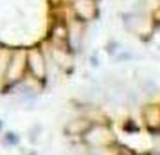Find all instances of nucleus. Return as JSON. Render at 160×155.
Wrapping results in <instances>:
<instances>
[{
	"instance_id": "obj_14",
	"label": "nucleus",
	"mask_w": 160,
	"mask_h": 155,
	"mask_svg": "<svg viewBox=\"0 0 160 155\" xmlns=\"http://www.w3.org/2000/svg\"><path fill=\"white\" fill-rule=\"evenodd\" d=\"M0 49H2V45H0Z\"/></svg>"
},
{
	"instance_id": "obj_4",
	"label": "nucleus",
	"mask_w": 160,
	"mask_h": 155,
	"mask_svg": "<svg viewBox=\"0 0 160 155\" xmlns=\"http://www.w3.org/2000/svg\"><path fill=\"white\" fill-rule=\"evenodd\" d=\"M47 38H49V44L52 49L72 52L70 44H68V20L63 15H58V9H56V20H52Z\"/></svg>"
},
{
	"instance_id": "obj_11",
	"label": "nucleus",
	"mask_w": 160,
	"mask_h": 155,
	"mask_svg": "<svg viewBox=\"0 0 160 155\" xmlns=\"http://www.w3.org/2000/svg\"><path fill=\"white\" fill-rule=\"evenodd\" d=\"M119 155H137V152H133L131 148L126 146H119Z\"/></svg>"
},
{
	"instance_id": "obj_2",
	"label": "nucleus",
	"mask_w": 160,
	"mask_h": 155,
	"mask_svg": "<svg viewBox=\"0 0 160 155\" xmlns=\"http://www.w3.org/2000/svg\"><path fill=\"white\" fill-rule=\"evenodd\" d=\"M81 142L85 148H110L117 144V139L112 125L106 119H102L99 123H92L87 133L81 137Z\"/></svg>"
},
{
	"instance_id": "obj_15",
	"label": "nucleus",
	"mask_w": 160,
	"mask_h": 155,
	"mask_svg": "<svg viewBox=\"0 0 160 155\" xmlns=\"http://www.w3.org/2000/svg\"><path fill=\"white\" fill-rule=\"evenodd\" d=\"M31 155H34V153H31Z\"/></svg>"
},
{
	"instance_id": "obj_12",
	"label": "nucleus",
	"mask_w": 160,
	"mask_h": 155,
	"mask_svg": "<svg viewBox=\"0 0 160 155\" xmlns=\"http://www.w3.org/2000/svg\"><path fill=\"white\" fill-rule=\"evenodd\" d=\"M137 155H151L149 152H142V153H137Z\"/></svg>"
},
{
	"instance_id": "obj_6",
	"label": "nucleus",
	"mask_w": 160,
	"mask_h": 155,
	"mask_svg": "<svg viewBox=\"0 0 160 155\" xmlns=\"http://www.w3.org/2000/svg\"><path fill=\"white\" fill-rule=\"evenodd\" d=\"M140 116H142V125L146 130L157 135L160 133V105L158 103H148L140 108Z\"/></svg>"
},
{
	"instance_id": "obj_1",
	"label": "nucleus",
	"mask_w": 160,
	"mask_h": 155,
	"mask_svg": "<svg viewBox=\"0 0 160 155\" xmlns=\"http://www.w3.org/2000/svg\"><path fill=\"white\" fill-rule=\"evenodd\" d=\"M27 78V49L25 47H16L11 49L8 59V67L4 72V90L15 89L16 85L25 81Z\"/></svg>"
},
{
	"instance_id": "obj_3",
	"label": "nucleus",
	"mask_w": 160,
	"mask_h": 155,
	"mask_svg": "<svg viewBox=\"0 0 160 155\" xmlns=\"http://www.w3.org/2000/svg\"><path fill=\"white\" fill-rule=\"evenodd\" d=\"M27 76L36 83H45L49 78V63L42 45L27 47Z\"/></svg>"
},
{
	"instance_id": "obj_9",
	"label": "nucleus",
	"mask_w": 160,
	"mask_h": 155,
	"mask_svg": "<svg viewBox=\"0 0 160 155\" xmlns=\"http://www.w3.org/2000/svg\"><path fill=\"white\" fill-rule=\"evenodd\" d=\"M2 142H4L6 146H13V144H18V142H20V137H18V133H15V132H8L4 135Z\"/></svg>"
},
{
	"instance_id": "obj_10",
	"label": "nucleus",
	"mask_w": 160,
	"mask_h": 155,
	"mask_svg": "<svg viewBox=\"0 0 160 155\" xmlns=\"http://www.w3.org/2000/svg\"><path fill=\"white\" fill-rule=\"evenodd\" d=\"M124 130L130 133V132H137L138 130V126L133 125V119H126V123H124Z\"/></svg>"
},
{
	"instance_id": "obj_13",
	"label": "nucleus",
	"mask_w": 160,
	"mask_h": 155,
	"mask_svg": "<svg viewBox=\"0 0 160 155\" xmlns=\"http://www.w3.org/2000/svg\"><path fill=\"white\" fill-rule=\"evenodd\" d=\"M2 128H4V123H2V121H0V132H2Z\"/></svg>"
},
{
	"instance_id": "obj_8",
	"label": "nucleus",
	"mask_w": 160,
	"mask_h": 155,
	"mask_svg": "<svg viewBox=\"0 0 160 155\" xmlns=\"http://www.w3.org/2000/svg\"><path fill=\"white\" fill-rule=\"evenodd\" d=\"M140 90H142L144 94H148V96H153V94H157V92H158V87H157V83L153 81V80L146 78V80L140 81Z\"/></svg>"
},
{
	"instance_id": "obj_5",
	"label": "nucleus",
	"mask_w": 160,
	"mask_h": 155,
	"mask_svg": "<svg viewBox=\"0 0 160 155\" xmlns=\"http://www.w3.org/2000/svg\"><path fill=\"white\" fill-rule=\"evenodd\" d=\"M68 6L72 11V16L79 18L81 22H94L99 16V6L97 0H68Z\"/></svg>"
},
{
	"instance_id": "obj_7",
	"label": "nucleus",
	"mask_w": 160,
	"mask_h": 155,
	"mask_svg": "<svg viewBox=\"0 0 160 155\" xmlns=\"http://www.w3.org/2000/svg\"><path fill=\"white\" fill-rule=\"evenodd\" d=\"M94 121H90L87 116H79V117H74L70 121H67L65 126H63V132H65L67 137L70 139H78L81 141V137L87 133V130L92 126Z\"/></svg>"
}]
</instances>
